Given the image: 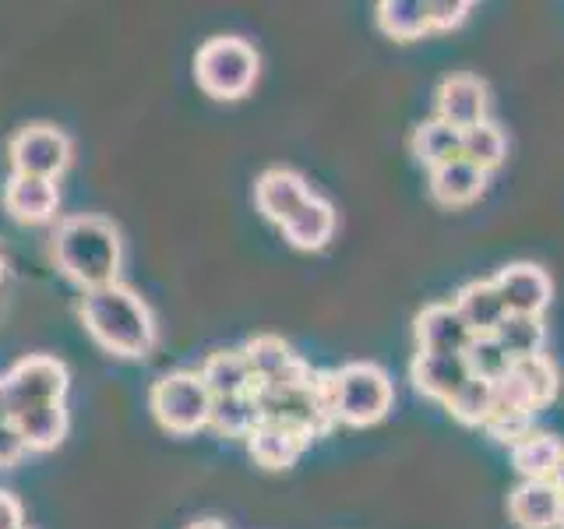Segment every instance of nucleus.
Returning a JSON list of instances; mask_svg holds the SVG:
<instances>
[{"instance_id": "6ab92c4d", "label": "nucleus", "mask_w": 564, "mask_h": 529, "mask_svg": "<svg viewBox=\"0 0 564 529\" xmlns=\"http://www.w3.org/2000/svg\"><path fill=\"white\" fill-rule=\"evenodd\" d=\"M452 307L458 311V317H463L473 335H494L508 317V307H505L498 287H494V279L466 282V287L452 296Z\"/></svg>"}, {"instance_id": "c756f323", "label": "nucleus", "mask_w": 564, "mask_h": 529, "mask_svg": "<svg viewBox=\"0 0 564 529\" xmlns=\"http://www.w3.org/2000/svg\"><path fill=\"white\" fill-rule=\"evenodd\" d=\"M445 410H448L458 423H466V428H484V423L494 417V410H498V402H494V385H490V381H480V378H469V381L448 399Z\"/></svg>"}, {"instance_id": "a878e982", "label": "nucleus", "mask_w": 564, "mask_h": 529, "mask_svg": "<svg viewBox=\"0 0 564 529\" xmlns=\"http://www.w3.org/2000/svg\"><path fill=\"white\" fill-rule=\"evenodd\" d=\"M410 149L423 166L434 170L441 163H448V159H458V149H463V131L448 128V123L437 120V117L423 120L410 138Z\"/></svg>"}, {"instance_id": "7ed1b4c3", "label": "nucleus", "mask_w": 564, "mask_h": 529, "mask_svg": "<svg viewBox=\"0 0 564 529\" xmlns=\"http://www.w3.org/2000/svg\"><path fill=\"white\" fill-rule=\"evenodd\" d=\"M261 75L258 50L240 40V35H216V40L202 43L198 57H194V78L198 88L212 99L234 102L243 99L254 88Z\"/></svg>"}, {"instance_id": "58836bf2", "label": "nucleus", "mask_w": 564, "mask_h": 529, "mask_svg": "<svg viewBox=\"0 0 564 529\" xmlns=\"http://www.w3.org/2000/svg\"><path fill=\"white\" fill-rule=\"evenodd\" d=\"M557 529H564V511H561V526H557Z\"/></svg>"}, {"instance_id": "c85d7f7f", "label": "nucleus", "mask_w": 564, "mask_h": 529, "mask_svg": "<svg viewBox=\"0 0 564 529\" xmlns=\"http://www.w3.org/2000/svg\"><path fill=\"white\" fill-rule=\"evenodd\" d=\"M261 423V413H258V402L254 396H223L212 402V417H208V428L219 431L226 438H243L251 434Z\"/></svg>"}, {"instance_id": "b1692460", "label": "nucleus", "mask_w": 564, "mask_h": 529, "mask_svg": "<svg viewBox=\"0 0 564 529\" xmlns=\"http://www.w3.org/2000/svg\"><path fill=\"white\" fill-rule=\"evenodd\" d=\"M561 458H564V441L546 431H533L511 449V463H516V473L522 481H551Z\"/></svg>"}, {"instance_id": "cd10ccee", "label": "nucleus", "mask_w": 564, "mask_h": 529, "mask_svg": "<svg viewBox=\"0 0 564 529\" xmlns=\"http://www.w3.org/2000/svg\"><path fill=\"white\" fill-rule=\"evenodd\" d=\"M458 155H463L466 163L480 166L484 173H490V170H498L505 163L508 138L494 120H484V123H476V128L463 131V149H458Z\"/></svg>"}, {"instance_id": "ddd939ff", "label": "nucleus", "mask_w": 564, "mask_h": 529, "mask_svg": "<svg viewBox=\"0 0 564 529\" xmlns=\"http://www.w3.org/2000/svg\"><path fill=\"white\" fill-rule=\"evenodd\" d=\"M490 93L476 75H448L437 85V120L455 131H469L487 120Z\"/></svg>"}, {"instance_id": "4468645a", "label": "nucleus", "mask_w": 564, "mask_h": 529, "mask_svg": "<svg viewBox=\"0 0 564 529\" xmlns=\"http://www.w3.org/2000/svg\"><path fill=\"white\" fill-rule=\"evenodd\" d=\"M4 208L11 212V219L25 226H46L61 212V187L57 181H43V176L11 173L4 184Z\"/></svg>"}, {"instance_id": "2f4dec72", "label": "nucleus", "mask_w": 564, "mask_h": 529, "mask_svg": "<svg viewBox=\"0 0 564 529\" xmlns=\"http://www.w3.org/2000/svg\"><path fill=\"white\" fill-rule=\"evenodd\" d=\"M484 431L498 441V445L516 449L519 441L529 438L536 428H533V413H525V410H494V417L484 423Z\"/></svg>"}, {"instance_id": "20e7f679", "label": "nucleus", "mask_w": 564, "mask_h": 529, "mask_svg": "<svg viewBox=\"0 0 564 529\" xmlns=\"http://www.w3.org/2000/svg\"><path fill=\"white\" fill-rule=\"evenodd\" d=\"M335 378V423H349V428H370L388 417L395 402V385L388 370L378 364H346L332 370Z\"/></svg>"}, {"instance_id": "412c9836", "label": "nucleus", "mask_w": 564, "mask_h": 529, "mask_svg": "<svg viewBox=\"0 0 564 529\" xmlns=\"http://www.w3.org/2000/svg\"><path fill=\"white\" fill-rule=\"evenodd\" d=\"M335 226H339V216H335L332 202L314 194L290 223H282V237H286L296 251H322V247L335 237Z\"/></svg>"}, {"instance_id": "4be33fe9", "label": "nucleus", "mask_w": 564, "mask_h": 529, "mask_svg": "<svg viewBox=\"0 0 564 529\" xmlns=\"http://www.w3.org/2000/svg\"><path fill=\"white\" fill-rule=\"evenodd\" d=\"M11 423L18 428V434H22L29 452H50L67 438L70 420H67V406L61 399V402H46V406H35V410L18 413Z\"/></svg>"}, {"instance_id": "4c0bfd02", "label": "nucleus", "mask_w": 564, "mask_h": 529, "mask_svg": "<svg viewBox=\"0 0 564 529\" xmlns=\"http://www.w3.org/2000/svg\"><path fill=\"white\" fill-rule=\"evenodd\" d=\"M0 279H4V261H0Z\"/></svg>"}, {"instance_id": "2eb2a0df", "label": "nucleus", "mask_w": 564, "mask_h": 529, "mask_svg": "<svg viewBox=\"0 0 564 529\" xmlns=\"http://www.w3.org/2000/svg\"><path fill=\"white\" fill-rule=\"evenodd\" d=\"M564 511V494L554 481H519L508 494V516L519 529H557Z\"/></svg>"}, {"instance_id": "f8f14e48", "label": "nucleus", "mask_w": 564, "mask_h": 529, "mask_svg": "<svg viewBox=\"0 0 564 529\" xmlns=\"http://www.w3.org/2000/svg\"><path fill=\"white\" fill-rule=\"evenodd\" d=\"M311 198H314L311 184L296 170H290V166L264 170L258 176V184H254V205H258L261 216L269 219V223H275V226L290 223Z\"/></svg>"}, {"instance_id": "72a5a7b5", "label": "nucleus", "mask_w": 564, "mask_h": 529, "mask_svg": "<svg viewBox=\"0 0 564 529\" xmlns=\"http://www.w3.org/2000/svg\"><path fill=\"white\" fill-rule=\"evenodd\" d=\"M29 449L11 420H0V466H14Z\"/></svg>"}, {"instance_id": "393cba45", "label": "nucleus", "mask_w": 564, "mask_h": 529, "mask_svg": "<svg viewBox=\"0 0 564 529\" xmlns=\"http://www.w3.org/2000/svg\"><path fill=\"white\" fill-rule=\"evenodd\" d=\"M378 29L388 40L413 43L431 32L427 0H381L378 4Z\"/></svg>"}, {"instance_id": "f704fd0d", "label": "nucleus", "mask_w": 564, "mask_h": 529, "mask_svg": "<svg viewBox=\"0 0 564 529\" xmlns=\"http://www.w3.org/2000/svg\"><path fill=\"white\" fill-rule=\"evenodd\" d=\"M0 529H25V511L14 494L0 490Z\"/></svg>"}, {"instance_id": "39448f33", "label": "nucleus", "mask_w": 564, "mask_h": 529, "mask_svg": "<svg viewBox=\"0 0 564 529\" xmlns=\"http://www.w3.org/2000/svg\"><path fill=\"white\" fill-rule=\"evenodd\" d=\"M152 413L173 434H194L208 428L212 417V402L216 396L208 392V385L202 381L198 370H173L163 375L152 385Z\"/></svg>"}, {"instance_id": "ea45409f", "label": "nucleus", "mask_w": 564, "mask_h": 529, "mask_svg": "<svg viewBox=\"0 0 564 529\" xmlns=\"http://www.w3.org/2000/svg\"><path fill=\"white\" fill-rule=\"evenodd\" d=\"M25 529H29V526H25Z\"/></svg>"}, {"instance_id": "dca6fc26", "label": "nucleus", "mask_w": 564, "mask_h": 529, "mask_svg": "<svg viewBox=\"0 0 564 529\" xmlns=\"http://www.w3.org/2000/svg\"><path fill=\"white\" fill-rule=\"evenodd\" d=\"M413 385L420 396H427L434 402H445L463 388L473 375L466 364V353H416L413 357Z\"/></svg>"}, {"instance_id": "9d476101", "label": "nucleus", "mask_w": 564, "mask_h": 529, "mask_svg": "<svg viewBox=\"0 0 564 529\" xmlns=\"http://www.w3.org/2000/svg\"><path fill=\"white\" fill-rule=\"evenodd\" d=\"M243 357L254 375V385H307L314 378L311 364L279 335H254L243 346Z\"/></svg>"}, {"instance_id": "a211bd4d", "label": "nucleus", "mask_w": 564, "mask_h": 529, "mask_svg": "<svg viewBox=\"0 0 564 529\" xmlns=\"http://www.w3.org/2000/svg\"><path fill=\"white\" fill-rule=\"evenodd\" d=\"M307 445H311L307 434L282 428V423H272V420H261L258 428L247 434V452H251V458L264 469H290L296 458L307 452Z\"/></svg>"}, {"instance_id": "473e14b6", "label": "nucleus", "mask_w": 564, "mask_h": 529, "mask_svg": "<svg viewBox=\"0 0 564 529\" xmlns=\"http://www.w3.org/2000/svg\"><path fill=\"white\" fill-rule=\"evenodd\" d=\"M469 11H473L469 0H431V4H427L431 32H452V29H458L469 18Z\"/></svg>"}, {"instance_id": "9b49d317", "label": "nucleus", "mask_w": 564, "mask_h": 529, "mask_svg": "<svg viewBox=\"0 0 564 529\" xmlns=\"http://www.w3.org/2000/svg\"><path fill=\"white\" fill-rule=\"evenodd\" d=\"M494 287H498L508 314H529V317H543V311L551 307L554 296V279L546 276V269L533 261H511L494 276Z\"/></svg>"}, {"instance_id": "f3484780", "label": "nucleus", "mask_w": 564, "mask_h": 529, "mask_svg": "<svg viewBox=\"0 0 564 529\" xmlns=\"http://www.w3.org/2000/svg\"><path fill=\"white\" fill-rule=\"evenodd\" d=\"M416 353H466L473 332L452 304H427L413 322Z\"/></svg>"}, {"instance_id": "5701e85b", "label": "nucleus", "mask_w": 564, "mask_h": 529, "mask_svg": "<svg viewBox=\"0 0 564 529\" xmlns=\"http://www.w3.org/2000/svg\"><path fill=\"white\" fill-rule=\"evenodd\" d=\"M202 381L208 385V392L223 399V396H247L254 388V375L247 367L243 349H216L208 353V360L202 364Z\"/></svg>"}, {"instance_id": "c9c22d12", "label": "nucleus", "mask_w": 564, "mask_h": 529, "mask_svg": "<svg viewBox=\"0 0 564 529\" xmlns=\"http://www.w3.org/2000/svg\"><path fill=\"white\" fill-rule=\"evenodd\" d=\"M187 529H226V522H219V519H198V522H191Z\"/></svg>"}, {"instance_id": "6e6552de", "label": "nucleus", "mask_w": 564, "mask_h": 529, "mask_svg": "<svg viewBox=\"0 0 564 529\" xmlns=\"http://www.w3.org/2000/svg\"><path fill=\"white\" fill-rule=\"evenodd\" d=\"M561 392V375L557 364L540 353V357L511 360L508 375L501 381H494V402L498 410H525L536 413L543 406H551Z\"/></svg>"}, {"instance_id": "0eeeda50", "label": "nucleus", "mask_w": 564, "mask_h": 529, "mask_svg": "<svg viewBox=\"0 0 564 529\" xmlns=\"http://www.w3.org/2000/svg\"><path fill=\"white\" fill-rule=\"evenodd\" d=\"M314 378H317V370H314ZM314 378L307 385H254L251 396L258 402L261 420L282 423V428H293L300 434H307L311 441L322 438L335 420L325 410L322 396H317Z\"/></svg>"}, {"instance_id": "423d86ee", "label": "nucleus", "mask_w": 564, "mask_h": 529, "mask_svg": "<svg viewBox=\"0 0 564 529\" xmlns=\"http://www.w3.org/2000/svg\"><path fill=\"white\" fill-rule=\"evenodd\" d=\"M67 367L57 357H25L0 378V420H14L35 406L67 396Z\"/></svg>"}, {"instance_id": "bb28decb", "label": "nucleus", "mask_w": 564, "mask_h": 529, "mask_svg": "<svg viewBox=\"0 0 564 529\" xmlns=\"http://www.w3.org/2000/svg\"><path fill=\"white\" fill-rule=\"evenodd\" d=\"M494 339L501 343V349L511 360H525V357H540L546 346V325L543 317H529V314H508L505 322L494 332Z\"/></svg>"}, {"instance_id": "e433bc0d", "label": "nucleus", "mask_w": 564, "mask_h": 529, "mask_svg": "<svg viewBox=\"0 0 564 529\" xmlns=\"http://www.w3.org/2000/svg\"><path fill=\"white\" fill-rule=\"evenodd\" d=\"M551 481H554V487L564 494V458H561V463H557V469H554V476H551Z\"/></svg>"}, {"instance_id": "7c9ffc66", "label": "nucleus", "mask_w": 564, "mask_h": 529, "mask_svg": "<svg viewBox=\"0 0 564 529\" xmlns=\"http://www.w3.org/2000/svg\"><path fill=\"white\" fill-rule=\"evenodd\" d=\"M466 364H469V375L480 378V381H501L511 367V357L501 349V343L494 335H473V343L466 349Z\"/></svg>"}, {"instance_id": "aec40b11", "label": "nucleus", "mask_w": 564, "mask_h": 529, "mask_svg": "<svg viewBox=\"0 0 564 529\" xmlns=\"http://www.w3.org/2000/svg\"><path fill=\"white\" fill-rule=\"evenodd\" d=\"M487 176L490 173H484L480 166H473V163H466L463 155H458V159H448V163H441V166L431 170L427 187H431V198L437 205L458 208V205H469V202L480 198L484 187H487Z\"/></svg>"}, {"instance_id": "f257e3e1", "label": "nucleus", "mask_w": 564, "mask_h": 529, "mask_svg": "<svg viewBox=\"0 0 564 529\" xmlns=\"http://www.w3.org/2000/svg\"><path fill=\"white\" fill-rule=\"evenodd\" d=\"M78 314L85 332L120 360L149 357L159 343V328L149 304L131 287H123V282L82 293Z\"/></svg>"}, {"instance_id": "1a4fd4ad", "label": "nucleus", "mask_w": 564, "mask_h": 529, "mask_svg": "<svg viewBox=\"0 0 564 529\" xmlns=\"http://www.w3.org/2000/svg\"><path fill=\"white\" fill-rule=\"evenodd\" d=\"M11 170L22 176H43V181H57L70 166V138L53 128V123H29L8 145Z\"/></svg>"}, {"instance_id": "f03ea898", "label": "nucleus", "mask_w": 564, "mask_h": 529, "mask_svg": "<svg viewBox=\"0 0 564 529\" xmlns=\"http://www.w3.org/2000/svg\"><path fill=\"white\" fill-rule=\"evenodd\" d=\"M53 261L82 293L120 282L123 247L113 223L102 216H67L53 229Z\"/></svg>"}]
</instances>
